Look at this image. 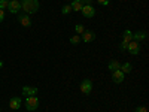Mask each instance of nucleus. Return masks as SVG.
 <instances>
[{
	"label": "nucleus",
	"mask_w": 149,
	"mask_h": 112,
	"mask_svg": "<svg viewBox=\"0 0 149 112\" xmlns=\"http://www.w3.org/2000/svg\"><path fill=\"white\" fill-rule=\"evenodd\" d=\"M131 41H133V32L125 30V32H124V34H122V42L124 43H130Z\"/></svg>",
	"instance_id": "14"
},
{
	"label": "nucleus",
	"mask_w": 149,
	"mask_h": 112,
	"mask_svg": "<svg viewBox=\"0 0 149 112\" xmlns=\"http://www.w3.org/2000/svg\"><path fill=\"white\" fill-rule=\"evenodd\" d=\"M21 9L26 12L27 15L36 14L39 10V2L37 0H21Z\"/></svg>",
	"instance_id": "1"
},
{
	"label": "nucleus",
	"mask_w": 149,
	"mask_h": 112,
	"mask_svg": "<svg viewBox=\"0 0 149 112\" xmlns=\"http://www.w3.org/2000/svg\"><path fill=\"white\" fill-rule=\"evenodd\" d=\"M127 49H128V52H130L131 55H139V54H140V43L131 41V42L128 43Z\"/></svg>",
	"instance_id": "6"
},
{
	"label": "nucleus",
	"mask_w": 149,
	"mask_h": 112,
	"mask_svg": "<svg viewBox=\"0 0 149 112\" xmlns=\"http://www.w3.org/2000/svg\"><path fill=\"white\" fill-rule=\"evenodd\" d=\"M136 112H148V109L145 106H137L136 108Z\"/></svg>",
	"instance_id": "21"
},
{
	"label": "nucleus",
	"mask_w": 149,
	"mask_h": 112,
	"mask_svg": "<svg viewBox=\"0 0 149 112\" xmlns=\"http://www.w3.org/2000/svg\"><path fill=\"white\" fill-rule=\"evenodd\" d=\"M107 69H109L110 72L119 70V69H121V63H119L118 60H110V61H109V64H107Z\"/></svg>",
	"instance_id": "12"
},
{
	"label": "nucleus",
	"mask_w": 149,
	"mask_h": 112,
	"mask_svg": "<svg viewBox=\"0 0 149 112\" xmlns=\"http://www.w3.org/2000/svg\"><path fill=\"white\" fill-rule=\"evenodd\" d=\"M8 6H9V0H0V9H8Z\"/></svg>",
	"instance_id": "20"
},
{
	"label": "nucleus",
	"mask_w": 149,
	"mask_h": 112,
	"mask_svg": "<svg viewBox=\"0 0 149 112\" xmlns=\"http://www.w3.org/2000/svg\"><path fill=\"white\" fill-rule=\"evenodd\" d=\"M2 66H3V61H2V60H0V67H2Z\"/></svg>",
	"instance_id": "25"
},
{
	"label": "nucleus",
	"mask_w": 149,
	"mask_h": 112,
	"mask_svg": "<svg viewBox=\"0 0 149 112\" xmlns=\"http://www.w3.org/2000/svg\"><path fill=\"white\" fill-rule=\"evenodd\" d=\"M82 2V5L85 6V5H93V0H81Z\"/></svg>",
	"instance_id": "24"
},
{
	"label": "nucleus",
	"mask_w": 149,
	"mask_h": 112,
	"mask_svg": "<svg viewBox=\"0 0 149 112\" xmlns=\"http://www.w3.org/2000/svg\"><path fill=\"white\" fill-rule=\"evenodd\" d=\"M81 91L85 94V96H88L91 91H93V81L90 79H84L81 82Z\"/></svg>",
	"instance_id": "3"
},
{
	"label": "nucleus",
	"mask_w": 149,
	"mask_h": 112,
	"mask_svg": "<svg viewBox=\"0 0 149 112\" xmlns=\"http://www.w3.org/2000/svg\"><path fill=\"white\" fill-rule=\"evenodd\" d=\"M81 12H82V15H84L85 18H93V17L95 15V9H94L93 5H85V6H82Z\"/></svg>",
	"instance_id": "4"
},
{
	"label": "nucleus",
	"mask_w": 149,
	"mask_h": 112,
	"mask_svg": "<svg viewBox=\"0 0 149 112\" xmlns=\"http://www.w3.org/2000/svg\"><path fill=\"white\" fill-rule=\"evenodd\" d=\"M131 69H133V67H131V64H130V63H124V64L121 66V69H119V70H121L122 73H130V72H131Z\"/></svg>",
	"instance_id": "16"
},
{
	"label": "nucleus",
	"mask_w": 149,
	"mask_h": 112,
	"mask_svg": "<svg viewBox=\"0 0 149 112\" xmlns=\"http://www.w3.org/2000/svg\"><path fill=\"white\" fill-rule=\"evenodd\" d=\"M94 39H95V33L91 32V30H85V32L81 34V41H82V42L88 43V42H93Z\"/></svg>",
	"instance_id": "7"
},
{
	"label": "nucleus",
	"mask_w": 149,
	"mask_h": 112,
	"mask_svg": "<svg viewBox=\"0 0 149 112\" xmlns=\"http://www.w3.org/2000/svg\"><path fill=\"white\" fill-rule=\"evenodd\" d=\"M70 6H72V10H74V12H81V9H82V2L81 0H73V2L70 3Z\"/></svg>",
	"instance_id": "15"
},
{
	"label": "nucleus",
	"mask_w": 149,
	"mask_h": 112,
	"mask_svg": "<svg viewBox=\"0 0 149 112\" xmlns=\"http://www.w3.org/2000/svg\"><path fill=\"white\" fill-rule=\"evenodd\" d=\"M124 78H125V73H122L121 70H115V72H112V79H113V82L121 84V82H124Z\"/></svg>",
	"instance_id": "8"
},
{
	"label": "nucleus",
	"mask_w": 149,
	"mask_h": 112,
	"mask_svg": "<svg viewBox=\"0 0 149 112\" xmlns=\"http://www.w3.org/2000/svg\"><path fill=\"white\" fill-rule=\"evenodd\" d=\"M70 42H72L73 45H78V43H81V36H79V34H74V36H72V37H70Z\"/></svg>",
	"instance_id": "17"
},
{
	"label": "nucleus",
	"mask_w": 149,
	"mask_h": 112,
	"mask_svg": "<svg viewBox=\"0 0 149 112\" xmlns=\"http://www.w3.org/2000/svg\"><path fill=\"white\" fill-rule=\"evenodd\" d=\"M21 103H22V102H21V97H12L10 102H9V108L17 111V109L21 108Z\"/></svg>",
	"instance_id": "11"
},
{
	"label": "nucleus",
	"mask_w": 149,
	"mask_h": 112,
	"mask_svg": "<svg viewBox=\"0 0 149 112\" xmlns=\"http://www.w3.org/2000/svg\"><path fill=\"white\" fill-rule=\"evenodd\" d=\"M36 93H37V88L36 87H22V94L24 96H36Z\"/></svg>",
	"instance_id": "13"
},
{
	"label": "nucleus",
	"mask_w": 149,
	"mask_h": 112,
	"mask_svg": "<svg viewBox=\"0 0 149 112\" xmlns=\"http://www.w3.org/2000/svg\"><path fill=\"white\" fill-rule=\"evenodd\" d=\"M74 30H76V33H78V34L81 36V34H82V33L85 32V27L82 26V24H78V26H76V27H74Z\"/></svg>",
	"instance_id": "19"
},
{
	"label": "nucleus",
	"mask_w": 149,
	"mask_h": 112,
	"mask_svg": "<svg viewBox=\"0 0 149 112\" xmlns=\"http://www.w3.org/2000/svg\"><path fill=\"white\" fill-rule=\"evenodd\" d=\"M10 14H18L21 9V0H9V6H8Z\"/></svg>",
	"instance_id": "5"
},
{
	"label": "nucleus",
	"mask_w": 149,
	"mask_h": 112,
	"mask_svg": "<svg viewBox=\"0 0 149 112\" xmlns=\"http://www.w3.org/2000/svg\"><path fill=\"white\" fill-rule=\"evenodd\" d=\"M26 108H27V111H36L37 108H39V99H37L36 96H27Z\"/></svg>",
	"instance_id": "2"
},
{
	"label": "nucleus",
	"mask_w": 149,
	"mask_h": 112,
	"mask_svg": "<svg viewBox=\"0 0 149 112\" xmlns=\"http://www.w3.org/2000/svg\"><path fill=\"white\" fill-rule=\"evenodd\" d=\"M5 20V10L3 9H0V22H2Z\"/></svg>",
	"instance_id": "23"
},
{
	"label": "nucleus",
	"mask_w": 149,
	"mask_h": 112,
	"mask_svg": "<svg viewBox=\"0 0 149 112\" xmlns=\"http://www.w3.org/2000/svg\"><path fill=\"white\" fill-rule=\"evenodd\" d=\"M18 21H19V24L22 27H30L31 26V20H30V17L27 14H21L18 17Z\"/></svg>",
	"instance_id": "9"
},
{
	"label": "nucleus",
	"mask_w": 149,
	"mask_h": 112,
	"mask_svg": "<svg viewBox=\"0 0 149 112\" xmlns=\"http://www.w3.org/2000/svg\"><path fill=\"white\" fill-rule=\"evenodd\" d=\"M70 12H72V6L70 5H64L63 9H61V14L63 15H67V14H70Z\"/></svg>",
	"instance_id": "18"
},
{
	"label": "nucleus",
	"mask_w": 149,
	"mask_h": 112,
	"mask_svg": "<svg viewBox=\"0 0 149 112\" xmlns=\"http://www.w3.org/2000/svg\"><path fill=\"white\" fill-rule=\"evenodd\" d=\"M97 2L100 3V5H103V6H107V5H109V2H110V0H97Z\"/></svg>",
	"instance_id": "22"
},
{
	"label": "nucleus",
	"mask_w": 149,
	"mask_h": 112,
	"mask_svg": "<svg viewBox=\"0 0 149 112\" xmlns=\"http://www.w3.org/2000/svg\"><path fill=\"white\" fill-rule=\"evenodd\" d=\"M146 37H148V34H146V32H136V33H133V41L134 42H142V41H145L146 39Z\"/></svg>",
	"instance_id": "10"
}]
</instances>
